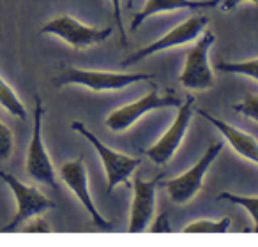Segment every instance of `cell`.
I'll return each instance as SVG.
<instances>
[{
	"instance_id": "cell-19",
	"label": "cell",
	"mask_w": 258,
	"mask_h": 247,
	"mask_svg": "<svg viewBox=\"0 0 258 247\" xmlns=\"http://www.w3.org/2000/svg\"><path fill=\"white\" fill-rule=\"evenodd\" d=\"M233 110H235L237 113H242L244 117L251 118L253 122H258V96L253 92L247 94L240 103H237L235 106H233Z\"/></svg>"
},
{
	"instance_id": "cell-17",
	"label": "cell",
	"mask_w": 258,
	"mask_h": 247,
	"mask_svg": "<svg viewBox=\"0 0 258 247\" xmlns=\"http://www.w3.org/2000/svg\"><path fill=\"white\" fill-rule=\"evenodd\" d=\"M216 200L218 201H223V200L230 201V203L244 208V210L249 214L251 222H253L251 231L253 233L258 231V198L256 196H239V194H233V193H221Z\"/></svg>"
},
{
	"instance_id": "cell-2",
	"label": "cell",
	"mask_w": 258,
	"mask_h": 247,
	"mask_svg": "<svg viewBox=\"0 0 258 247\" xmlns=\"http://www.w3.org/2000/svg\"><path fill=\"white\" fill-rule=\"evenodd\" d=\"M0 179L8 184L13 196H15V200H16V214L13 215L11 221L2 228L4 233L18 231L20 226L29 221V219H32L34 215H41V214H44V212L53 210L55 208L53 201L48 200L36 186L23 184L22 180H18L16 177L6 173L2 168H0Z\"/></svg>"
},
{
	"instance_id": "cell-4",
	"label": "cell",
	"mask_w": 258,
	"mask_h": 247,
	"mask_svg": "<svg viewBox=\"0 0 258 247\" xmlns=\"http://www.w3.org/2000/svg\"><path fill=\"white\" fill-rule=\"evenodd\" d=\"M223 147H225V141L212 143L193 168H189L187 172H184L182 175L175 177V179H172V180L159 182V186H163L166 189L172 203L182 207V205L189 203V201L200 193V189L204 187L205 175H207L211 164H214L218 155L221 154Z\"/></svg>"
},
{
	"instance_id": "cell-16",
	"label": "cell",
	"mask_w": 258,
	"mask_h": 247,
	"mask_svg": "<svg viewBox=\"0 0 258 247\" xmlns=\"http://www.w3.org/2000/svg\"><path fill=\"white\" fill-rule=\"evenodd\" d=\"M0 106L8 110L13 117L20 118V120H25L27 118V110L23 106V103L20 101V97L11 89V85L2 76H0Z\"/></svg>"
},
{
	"instance_id": "cell-13",
	"label": "cell",
	"mask_w": 258,
	"mask_h": 247,
	"mask_svg": "<svg viewBox=\"0 0 258 247\" xmlns=\"http://www.w3.org/2000/svg\"><path fill=\"white\" fill-rule=\"evenodd\" d=\"M197 115L204 117L207 122H211L212 126L221 133V136H225V140L232 145V148L237 152L239 155H242L244 159L251 161L253 164H256L258 161V145H256V140H254L251 134L244 133V131L237 129V127L230 126L228 122H223L221 118L214 117L212 113H209L207 110H202V108H197L193 110Z\"/></svg>"
},
{
	"instance_id": "cell-6",
	"label": "cell",
	"mask_w": 258,
	"mask_h": 247,
	"mask_svg": "<svg viewBox=\"0 0 258 247\" xmlns=\"http://www.w3.org/2000/svg\"><path fill=\"white\" fill-rule=\"evenodd\" d=\"M180 99L173 96V92L168 94H159L158 87L152 83V89L149 94H145L142 99L129 103L125 106H120L113 110L106 117V126L113 133H124L129 127H133L144 115L151 113L156 110H165V108L179 106Z\"/></svg>"
},
{
	"instance_id": "cell-18",
	"label": "cell",
	"mask_w": 258,
	"mask_h": 247,
	"mask_svg": "<svg viewBox=\"0 0 258 247\" xmlns=\"http://www.w3.org/2000/svg\"><path fill=\"white\" fill-rule=\"evenodd\" d=\"M216 67L223 72H235V74L249 76L253 81H256L258 78V58L253 57L249 60L244 62H218Z\"/></svg>"
},
{
	"instance_id": "cell-25",
	"label": "cell",
	"mask_w": 258,
	"mask_h": 247,
	"mask_svg": "<svg viewBox=\"0 0 258 247\" xmlns=\"http://www.w3.org/2000/svg\"><path fill=\"white\" fill-rule=\"evenodd\" d=\"M133 2H135V0H127V2H125V8L131 9V8H133Z\"/></svg>"
},
{
	"instance_id": "cell-12",
	"label": "cell",
	"mask_w": 258,
	"mask_h": 247,
	"mask_svg": "<svg viewBox=\"0 0 258 247\" xmlns=\"http://www.w3.org/2000/svg\"><path fill=\"white\" fill-rule=\"evenodd\" d=\"M161 175L151 180L135 177L133 180V203L129 215V233H144L154 219L156 212V193H158Z\"/></svg>"
},
{
	"instance_id": "cell-1",
	"label": "cell",
	"mask_w": 258,
	"mask_h": 247,
	"mask_svg": "<svg viewBox=\"0 0 258 247\" xmlns=\"http://www.w3.org/2000/svg\"><path fill=\"white\" fill-rule=\"evenodd\" d=\"M154 79V74L144 72H111V71H92V69L68 67L64 65L60 74L53 78L55 87L80 85L94 92H115L138 81Z\"/></svg>"
},
{
	"instance_id": "cell-9",
	"label": "cell",
	"mask_w": 258,
	"mask_h": 247,
	"mask_svg": "<svg viewBox=\"0 0 258 247\" xmlns=\"http://www.w3.org/2000/svg\"><path fill=\"white\" fill-rule=\"evenodd\" d=\"M209 25V18L202 15H195L191 18H187L186 22H182L180 25H177L175 29H172L170 32H166L163 37H159L158 41L151 43L149 46L142 48L138 51H133L127 58L122 60V67H127V65H133L137 62L145 60L147 57H152V55L159 53V51L170 50V48H177L182 46V44L193 43L197 41V37L207 29Z\"/></svg>"
},
{
	"instance_id": "cell-23",
	"label": "cell",
	"mask_w": 258,
	"mask_h": 247,
	"mask_svg": "<svg viewBox=\"0 0 258 247\" xmlns=\"http://www.w3.org/2000/svg\"><path fill=\"white\" fill-rule=\"evenodd\" d=\"M111 6H113V15H115V20H117V29H118V34H120V41L122 44H127V34H125V29H124V23H122V9H120V0H110Z\"/></svg>"
},
{
	"instance_id": "cell-3",
	"label": "cell",
	"mask_w": 258,
	"mask_h": 247,
	"mask_svg": "<svg viewBox=\"0 0 258 247\" xmlns=\"http://www.w3.org/2000/svg\"><path fill=\"white\" fill-rule=\"evenodd\" d=\"M71 129L80 133L90 145L94 147V150L97 152L101 162L104 166V172H106V180H108V193L115 189L120 184H125V186L131 187L129 184V177L133 175L135 170L140 166V159L131 157V155L120 154L117 150H111L110 147L103 143L92 131H89L82 122H73Z\"/></svg>"
},
{
	"instance_id": "cell-21",
	"label": "cell",
	"mask_w": 258,
	"mask_h": 247,
	"mask_svg": "<svg viewBox=\"0 0 258 247\" xmlns=\"http://www.w3.org/2000/svg\"><path fill=\"white\" fill-rule=\"evenodd\" d=\"M18 231L22 233H50L51 226L48 224L46 219H43L41 215H34L32 219H29L27 222H23L18 228Z\"/></svg>"
},
{
	"instance_id": "cell-15",
	"label": "cell",
	"mask_w": 258,
	"mask_h": 247,
	"mask_svg": "<svg viewBox=\"0 0 258 247\" xmlns=\"http://www.w3.org/2000/svg\"><path fill=\"white\" fill-rule=\"evenodd\" d=\"M232 226V219L223 217L219 221H212V219H197V221L189 222L182 228V233H202V235H225L230 231Z\"/></svg>"
},
{
	"instance_id": "cell-22",
	"label": "cell",
	"mask_w": 258,
	"mask_h": 247,
	"mask_svg": "<svg viewBox=\"0 0 258 247\" xmlns=\"http://www.w3.org/2000/svg\"><path fill=\"white\" fill-rule=\"evenodd\" d=\"M152 224H149V231L151 233H172L173 228L170 226V221H168V212H163L159 214L156 219H152Z\"/></svg>"
},
{
	"instance_id": "cell-8",
	"label": "cell",
	"mask_w": 258,
	"mask_h": 247,
	"mask_svg": "<svg viewBox=\"0 0 258 247\" xmlns=\"http://www.w3.org/2000/svg\"><path fill=\"white\" fill-rule=\"evenodd\" d=\"M41 34H48V36L60 37L64 43L69 46L76 48V50H85V48L96 46L108 39L113 34L111 27H104V29H96V27H89L80 23L76 18L69 15H62L57 18L50 20L46 25L41 29Z\"/></svg>"
},
{
	"instance_id": "cell-10",
	"label": "cell",
	"mask_w": 258,
	"mask_h": 247,
	"mask_svg": "<svg viewBox=\"0 0 258 247\" xmlns=\"http://www.w3.org/2000/svg\"><path fill=\"white\" fill-rule=\"evenodd\" d=\"M193 104H195V97L189 96L184 103H180L179 111H177L175 120L172 122V126L163 133V136L156 141L152 147H149L145 150L147 157L151 159L154 164L165 166L170 162V159L177 154L180 143H182L184 136H186L187 129H189L191 124V117H193Z\"/></svg>"
},
{
	"instance_id": "cell-5",
	"label": "cell",
	"mask_w": 258,
	"mask_h": 247,
	"mask_svg": "<svg viewBox=\"0 0 258 247\" xmlns=\"http://www.w3.org/2000/svg\"><path fill=\"white\" fill-rule=\"evenodd\" d=\"M43 117L44 106L39 96H36V108H34V127H32V140H30L29 150H27V175L43 186H50L58 189L57 173L55 166L50 159L46 147L43 141Z\"/></svg>"
},
{
	"instance_id": "cell-24",
	"label": "cell",
	"mask_w": 258,
	"mask_h": 247,
	"mask_svg": "<svg viewBox=\"0 0 258 247\" xmlns=\"http://www.w3.org/2000/svg\"><path fill=\"white\" fill-rule=\"evenodd\" d=\"M244 2H251L253 6L258 4V0H225V4H223V11H233V9L237 8V6L244 4Z\"/></svg>"
},
{
	"instance_id": "cell-14",
	"label": "cell",
	"mask_w": 258,
	"mask_h": 247,
	"mask_svg": "<svg viewBox=\"0 0 258 247\" xmlns=\"http://www.w3.org/2000/svg\"><path fill=\"white\" fill-rule=\"evenodd\" d=\"M219 0H147L142 11L133 16L131 30L140 29L142 23L151 16L161 15V13H172L179 9H211L218 6Z\"/></svg>"
},
{
	"instance_id": "cell-7",
	"label": "cell",
	"mask_w": 258,
	"mask_h": 247,
	"mask_svg": "<svg viewBox=\"0 0 258 247\" xmlns=\"http://www.w3.org/2000/svg\"><path fill=\"white\" fill-rule=\"evenodd\" d=\"M216 43V36L207 30L197 37V43L186 57V64L179 76L180 85L186 90H209L216 85V76L209 64V51Z\"/></svg>"
},
{
	"instance_id": "cell-11",
	"label": "cell",
	"mask_w": 258,
	"mask_h": 247,
	"mask_svg": "<svg viewBox=\"0 0 258 247\" xmlns=\"http://www.w3.org/2000/svg\"><path fill=\"white\" fill-rule=\"evenodd\" d=\"M58 173H60V179L64 180L66 186H68L69 189L75 193V196L82 201L85 210L89 212V215L92 217L94 224L99 229H103V231L113 229V224H111L110 221H106V219L99 214L92 196H90L89 175H87V168H85V164H83L82 157H76V159H73V161L64 162V164L60 166V170H58Z\"/></svg>"
},
{
	"instance_id": "cell-20",
	"label": "cell",
	"mask_w": 258,
	"mask_h": 247,
	"mask_svg": "<svg viewBox=\"0 0 258 247\" xmlns=\"http://www.w3.org/2000/svg\"><path fill=\"white\" fill-rule=\"evenodd\" d=\"M13 145H15V141H13L11 129L0 120V168H2V164L11 157Z\"/></svg>"
}]
</instances>
